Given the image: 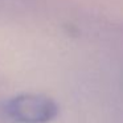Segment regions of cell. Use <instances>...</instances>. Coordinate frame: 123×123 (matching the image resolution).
Segmentation results:
<instances>
[{
	"instance_id": "6da1fadb",
	"label": "cell",
	"mask_w": 123,
	"mask_h": 123,
	"mask_svg": "<svg viewBox=\"0 0 123 123\" xmlns=\"http://www.w3.org/2000/svg\"><path fill=\"white\" fill-rule=\"evenodd\" d=\"M8 118L19 123H48L58 114V106L53 99L36 94H24L11 99L6 105Z\"/></svg>"
}]
</instances>
